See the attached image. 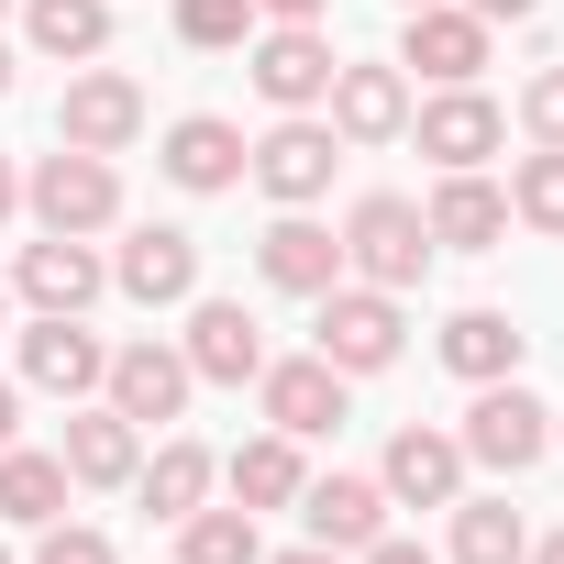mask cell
<instances>
[{"label":"cell","instance_id":"4","mask_svg":"<svg viewBox=\"0 0 564 564\" xmlns=\"http://www.w3.org/2000/svg\"><path fill=\"white\" fill-rule=\"evenodd\" d=\"M23 210H34L45 232H111V221H122V177H111V155L56 144V155L23 177Z\"/></svg>","mask_w":564,"mask_h":564},{"label":"cell","instance_id":"36","mask_svg":"<svg viewBox=\"0 0 564 564\" xmlns=\"http://www.w3.org/2000/svg\"><path fill=\"white\" fill-rule=\"evenodd\" d=\"M465 12H476V23H531L542 0H465Z\"/></svg>","mask_w":564,"mask_h":564},{"label":"cell","instance_id":"22","mask_svg":"<svg viewBox=\"0 0 564 564\" xmlns=\"http://www.w3.org/2000/svg\"><path fill=\"white\" fill-rule=\"evenodd\" d=\"M56 465H67V487H133V421L122 410H67V443H56Z\"/></svg>","mask_w":564,"mask_h":564},{"label":"cell","instance_id":"14","mask_svg":"<svg viewBox=\"0 0 564 564\" xmlns=\"http://www.w3.org/2000/svg\"><path fill=\"white\" fill-rule=\"evenodd\" d=\"M333 34L322 23H276V34H254V89L276 100V111H311L322 89H333Z\"/></svg>","mask_w":564,"mask_h":564},{"label":"cell","instance_id":"29","mask_svg":"<svg viewBox=\"0 0 564 564\" xmlns=\"http://www.w3.org/2000/svg\"><path fill=\"white\" fill-rule=\"evenodd\" d=\"M23 34L45 56H100L111 45V0H23Z\"/></svg>","mask_w":564,"mask_h":564},{"label":"cell","instance_id":"25","mask_svg":"<svg viewBox=\"0 0 564 564\" xmlns=\"http://www.w3.org/2000/svg\"><path fill=\"white\" fill-rule=\"evenodd\" d=\"M0 520H23V531H45V520H67V465L56 454H0Z\"/></svg>","mask_w":564,"mask_h":564},{"label":"cell","instance_id":"17","mask_svg":"<svg viewBox=\"0 0 564 564\" xmlns=\"http://www.w3.org/2000/svg\"><path fill=\"white\" fill-rule=\"evenodd\" d=\"M333 133L344 144H388V133H410V78L399 67H333Z\"/></svg>","mask_w":564,"mask_h":564},{"label":"cell","instance_id":"31","mask_svg":"<svg viewBox=\"0 0 564 564\" xmlns=\"http://www.w3.org/2000/svg\"><path fill=\"white\" fill-rule=\"evenodd\" d=\"M243 34H254V0H177V45L221 56V45H243Z\"/></svg>","mask_w":564,"mask_h":564},{"label":"cell","instance_id":"40","mask_svg":"<svg viewBox=\"0 0 564 564\" xmlns=\"http://www.w3.org/2000/svg\"><path fill=\"white\" fill-rule=\"evenodd\" d=\"M531 564H564V531H553V542H531Z\"/></svg>","mask_w":564,"mask_h":564},{"label":"cell","instance_id":"44","mask_svg":"<svg viewBox=\"0 0 564 564\" xmlns=\"http://www.w3.org/2000/svg\"><path fill=\"white\" fill-rule=\"evenodd\" d=\"M0 12H12V0H0Z\"/></svg>","mask_w":564,"mask_h":564},{"label":"cell","instance_id":"35","mask_svg":"<svg viewBox=\"0 0 564 564\" xmlns=\"http://www.w3.org/2000/svg\"><path fill=\"white\" fill-rule=\"evenodd\" d=\"M254 12H265V23H322L333 0H254Z\"/></svg>","mask_w":564,"mask_h":564},{"label":"cell","instance_id":"15","mask_svg":"<svg viewBox=\"0 0 564 564\" xmlns=\"http://www.w3.org/2000/svg\"><path fill=\"white\" fill-rule=\"evenodd\" d=\"M377 487H388V509H454V487H465V443L454 432H399L388 443V465H377Z\"/></svg>","mask_w":564,"mask_h":564},{"label":"cell","instance_id":"26","mask_svg":"<svg viewBox=\"0 0 564 564\" xmlns=\"http://www.w3.org/2000/svg\"><path fill=\"white\" fill-rule=\"evenodd\" d=\"M133 487H144L155 520H188V509L210 498V454H199V443H155V465H133Z\"/></svg>","mask_w":564,"mask_h":564},{"label":"cell","instance_id":"19","mask_svg":"<svg viewBox=\"0 0 564 564\" xmlns=\"http://www.w3.org/2000/svg\"><path fill=\"white\" fill-rule=\"evenodd\" d=\"M421 221H432V254H487V243L509 232V188H487L476 166H454V177L432 188Z\"/></svg>","mask_w":564,"mask_h":564},{"label":"cell","instance_id":"3","mask_svg":"<svg viewBox=\"0 0 564 564\" xmlns=\"http://www.w3.org/2000/svg\"><path fill=\"white\" fill-rule=\"evenodd\" d=\"M454 443H465V465H498V476H531V465L553 454V410H542V399H531L520 377H487Z\"/></svg>","mask_w":564,"mask_h":564},{"label":"cell","instance_id":"1","mask_svg":"<svg viewBox=\"0 0 564 564\" xmlns=\"http://www.w3.org/2000/svg\"><path fill=\"white\" fill-rule=\"evenodd\" d=\"M344 265L366 276V289H421V265H432V221H421V199H399V188L355 199V221H344Z\"/></svg>","mask_w":564,"mask_h":564},{"label":"cell","instance_id":"45","mask_svg":"<svg viewBox=\"0 0 564 564\" xmlns=\"http://www.w3.org/2000/svg\"><path fill=\"white\" fill-rule=\"evenodd\" d=\"M0 564H12V553H0Z\"/></svg>","mask_w":564,"mask_h":564},{"label":"cell","instance_id":"41","mask_svg":"<svg viewBox=\"0 0 564 564\" xmlns=\"http://www.w3.org/2000/svg\"><path fill=\"white\" fill-rule=\"evenodd\" d=\"M0 89H12V45H0Z\"/></svg>","mask_w":564,"mask_h":564},{"label":"cell","instance_id":"5","mask_svg":"<svg viewBox=\"0 0 564 564\" xmlns=\"http://www.w3.org/2000/svg\"><path fill=\"white\" fill-rule=\"evenodd\" d=\"M188 377L199 388H254L265 377V322L243 311V300H188Z\"/></svg>","mask_w":564,"mask_h":564},{"label":"cell","instance_id":"9","mask_svg":"<svg viewBox=\"0 0 564 564\" xmlns=\"http://www.w3.org/2000/svg\"><path fill=\"white\" fill-rule=\"evenodd\" d=\"M254 399H265V432H289V443H322V432H344V366H322V355L265 366V377H254Z\"/></svg>","mask_w":564,"mask_h":564},{"label":"cell","instance_id":"30","mask_svg":"<svg viewBox=\"0 0 564 564\" xmlns=\"http://www.w3.org/2000/svg\"><path fill=\"white\" fill-rule=\"evenodd\" d=\"M509 221H531V232H564V144L520 155V177H509Z\"/></svg>","mask_w":564,"mask_h":564},{"label":"cell","instance_id":"10","mask_svg":"<svg viewBox=\"0 0 564 564\" xmlns=\"http://www.w3.org/2000/svg\"><path fill=\"white\" fill-rule=\"evenodd\" d=\"M254 276H265V289H289V300H322L333 276H344V232H322V221H300V210H276V221L254 232Z\"/></svg>","mask_w":564,"mask_h":564},{"label":"cell","instance_id":"34","mask_svg":"<svg viewBox=\"0 0 564 564\" xmlns=\"http://www.w3.org/2000/svg\"><path fill=\"white\" fill-rule=\"evenodd\" d=\"M366 564H432V553H421V542H399V531H377V542H366Z\"/></svg>","mask_w":564,"mask_h":564},{"label":"cell","instance_id":"20","mask_svg":"<svg viewBox=\"0 0 564 564\" xmlns=\"http://www.w3.org/2000/svg\"><path fill=\"white\" fill-rule=\"evenodd\" d=\"M300 520H311V542L366 553V542L388 531V487H377V476H311V487H300Z\"/></svg>","mask_w":564,"mask_h":564},{"label":"cell","instance_id":"12","mask_svg":"<svg viewBox=\"0 0 564 564\" xmlns=\"http://www.w3.org/2000/svg\"><path fill=\"white\" fill-rule=\"evenodd\" d=\"M100 377H111L100 333H78V311H34V333H23V388H45V399H89Z\"/></svg>","mask_w":564,"mask_h":564},{"label":"cell","instance_id":"27","mask_svg":"<svg viewBox=\"0 0 564 564\" xmlns=\"http://www.w3.org/2000/svg\"><path fill=\"white\" fill-rule=\"evenodd\" d=\"M454 564H531L520 509H498V498H454Z\"/></svg>","mask_w":564,"mask_h":564},{"label":"cell","instance_id":"21","mask_svg":"<svg viewBox=\"0 0 564 564\" xmlns=\"http://www.w3.org/2000/svg\"><path fill=\"white\" fill-rule=\"evenodd\" d=\"M243 155H254V144H243L221 111L166 122V177H177V188H199V199H210V188H232V177H243Z\"/></svg>","mask_w":564,"mask_h":564},{"label":"cell","instance_id":"7","mask_svg":"<svg viewBox=\"0 0 564 564\" xmlns=\"http://www.w3.org/2000/svg\"><path fill=\"white\" fill-rule=\"evenodd\" d=\"M133 133H144V89H133L122 67L67 78V100H56V144H78V155H122Z\"/></svg>","mask_w":564,"mask_h":564},{"label":"cell","instance_id":"13","mask_svg":"<svg viewBox=\"0 0 564 564\" xmlns=\"http://www.w3.org/2000/svg\"><path fill=\"white\" fill-rule=\"evenodd\" d=\"M100 388H111V410H122L133 432H155V421H177V410H188V388H199V377H188V355H177V344H122Z\"/></svg>","mask_w":564,"mask_h":564},{"label":"cell","instance_id":"2","mask_svg":"<svg viewBox=\"0 0 564 564\" xmlns=\"http://www.w3.org/2000/svg\"><path fill=\"white\" fill-rule=\"evenodd\" d=\"M399 344H410V322H399V289H366V276H355V289H344V276H333V289H322V366H344V377H377V366H399Z\"/></svg>","mask_w":564,"mask_h":564},{"label":"cell","instance_id":"39","mask_svg":"<svg viewBox=\"0 0 564 564\" xmlns=\"http://www.w3.org/2000/svg\"><path fill=\"white\" fill-rule=\"evenodd\" d=\"M23 210V177H12V155H0V221H12Z\"/></svg>","mask_w":564,"mask_h":564},{"label":"cell","instance_id":"23","mask_svg":"<svg viewBox=\"0 0 564 564\" xmlns=\"http://www.w3.org/2000/svg\"><path fill=\"white\" fill-rule=\"evenodd\" d=\"M520 344H531V333H509V311H454V322H443V366H454L465 388L520 377Z\"/></svg>","mask_w":564,"mask_h":564},{"label":"cell","instance_id":"6","mask_svg":"<svg viewBox=\"0 0 564 564\" xmlns=\"http://www.w3.org/2000/svg\"><path fill=\"white\" fill-rule=\"evenodd\" d=\"M333 166H344V133H333V122H300V111L243 155V177H254L265 199H289V210H300V199H322V188H333Z\"/></svg>","mask_w":564,"mask_h":564},{"label":"cell","instance_id":"8","mask_svg":"<svg viewBox=\"0 0 564 564\" xmlns=\"http://www.w3.org/2000/svg\"><path fill=\"white\" fill-rule=\"evenodd\" d=\"M111 289H122V300H144V311H177V300H199V232H177V221H144V232L111 254Z\"/></svg>","mask_w":564,"mask_h":564},{"label":"cell","instance_id":"18","mask_svg":"<svg viewBox=\"0 0 564 564\" xmlns=\"http://www.w3.org/2000/svg\"><path fill=\"white\" fill-rule=\"evenodd\" d=\"M498 133H509V122H498L487 89H443V100H421V155H432L443 177H454V166H487Z\"/></svg>","mask_w":564,"mask_h":564},{"label":"cell","instance_id":"42","mask_svg":"<svg viewBox=\"0 0 564 564\" xmlns=\"http://www.w3.org/2000/svg\"><path fill=\"white\" fill-rule=\"evenodd\" d=\"M0 322H12V289H0Z\"/></svg>","mask_w":564,"mask_h":564},{"label":"cell","instance_id":"32","mask_svg":"<svg viewBox=\"0 0 564 564\" xmlns=\"http://www.w3.org/2000/svg\"><path fill=\"white\" fill-rule=\"evenodd\" d=\"M520 122H531V144H564V67H542L520 89Z\"/></svg>","mask_w":564,"mask_h":564},{"label":"cell","instance_id":"11","mask_svg":"<svg viewBox=\"0 0 564 564\" xmlns=\"http://www.w3.org/2000/svg\"><path fill=\"white\" fill-rule=\"evenodd\" d=\"M399 67H421L432 89H476V67H487V23L454 12V0H421L410 34H399Z\"/></svg>","mask_w":564,"mask_h":564},{"label":"cell","instance_id":"16","mask_svg":"<svg viewBox=\"0 0 564 564\" xmlns=\"http://www.w3.org/2000/svg\"><path fill=\"white\" fill-rule=\"evenodd\" d=\"M12 289H23L34 311H89V300L111 289V265L89 254V232H45V243H23V265H12Z\"/></svg>","mask_w":564,"mask_h":564},{"label":"cell","instance_id":"24","mask_svg":"<svg viewBox=\"0 0 564 564\" xmlns=\"http://www.w3.org/2000/svg\"><path fill=\"white\" fill-rule=\"evenodd\" d=\"M221 476H232V509H289V498L311 487L289 432H254V443H232V465H221Z\"/></svg>","mask_w":564,"mask_h":564},{"label":"cell","instance_id":"28","mask_svg":"<svg viewBox=\"0 0 564 564\" xmlns=\"http://www.w3.org/2000/svg\"><path fill=\"white\" fill-rule=\"evenodd\" d=\"M177 564H265V542H254V509H188L177 520Z\"/></svg>","mask_w":564,"mask_h":564},{"label":"cell","instance_id":"33","mask_svg":"<svg viewBox=\"0 0 564 564\" xmlns=\"http://www.w3.org/2000/svg\"><path fill=\"white\" fill-rule=\"evenodd\" d=\"M34 564H111V542L78 531V520H45V553H34Z\"/></svg>","mask_w":564,"mask_h":564},{"label":"cell","instance_id":"38","mask_svg":"<svg viewBox=\"0 0 564 564\" xmlns=\"http://www.w3.org/2000/svg\"><path fill=\"white\" fill-rule=\"evenodd\" d=\"M12 421H23V399H12V377H0V454H12Z\"/></svg>","mask_w":564,"mask_h":564},{"label":"cell","instance_id":"37","mask_svg":"<svg viewBox=\"0 0 564 564\" xmlns=\"http://www.w3.org/2000/svg\"><path fill=\"white\" fill-rule=\"evenodd\" d=\"M265 564H344L333 542H300V553H265Z\"/></svg>","mask_w":564,"mask_h":564},{"label":"cell","instance_id":"43","mask_svg":"<svg viewBox=\"0 0 564 564\" xmlns=\"http://www.w3.org/2000/svg\"><path fill=\"white\" fill-rule=\"evenodd\" d=\"M399 12H421V0H399Z\"/></svg>","mask_w":564,"mask_h":564}]
</instances>
